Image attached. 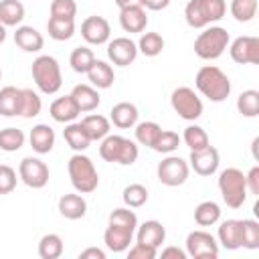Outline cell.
I'll return each mask as SVG.
<instances>
[{
    "mask_svg": "<svg viewBox=\"0 0 259 259\" xmlns=\"http://www.w3.org/2000/svg\"><path fill=\"white\" fill-rule=\"evenodd\" d=\"M194 85L204 97H208L214 103H221L231 95V79L225 71H221L214 65L200 67L194 77Z\"/></svg>",
    "mask_w": 259,
    "mask_h": 259,
    "instance_id": "6da1fadb",
    "label": "cell"
},
{
    "mask_svg": "<svg viewBox=\"0 0 259 259\" xmlns=\"http://www.w3.org/2000/svg\"><path fill=\"white\" fill-rule=\"evenodd\" d=\"M138 154H140V150H138V144L134 140L123 138V136H115V134H107L99 146V156L111 164L115 162L121 166H132L138 160Z\"/></svg>",
    "mask_w": 259,
    "mask_h": 259,
    "instance_id": "7a4b0ae2",
    "label": "cell"
},
{
    "mask_svg": "<svg viewBox=\"0 0 259 259\" xmlns=\"http://www.w3.org/2000/svg\"><path fill=\"white\" fill-rule=\"evenodd\" d=\"M225 12H227L225 0H190L184 6L186 24L192 28H206L210 22L221 20Z\"/></svg>",
    "mask_w": 259,
    "mask_h": 259,
    "instance_id": "3957f363",
    "label": "cell"
},
{
    "mask_svg": "<svg viewBox=\"0 0 259 259\" xmlns=\"http://www.w3.org/2000/svg\"><path fill=\"white\" fill-rule=\"evenodd\" d=\"M67 170H69L71 184H73V188L77 192L89 194V192H93L99 186V174H97L91 158H87L85 154H81V152L73 154L69 158Z\"/></svg>",
    "mask_w": 259,
    "mask_h": 259,
    "instance_id": "277c9868",
    "label": "cell"
},
{
    "mask_svg": "<svg viewBox=\"0 0 259 259\" xmlns=\"http://www.w3.org/2000/svg\"><path fill=\"white\" fill-rule=\"evenodd\" d=\"M32 79L36 83V87L47 93V95H53L61 89L63 85V75H61V67H59V61L51 55H38L34 61H32Z\"/></svg>",
    "mask_w": 259,
    "mask_h": 259,
    "instance_id": "5b68a950",
    "label": "cell"
},
{
    "mask_svg": "<svg viewBox=\"0 0 259 259\" xmlns=\"http://www.w3.org/2000/svg\"><path fill=\"white\" fill-rule=\"evenodd\" d=\"M229 42H231V36L227 32V28H223V26H208V28H204L196 36L194 53L202 61H214V59H219L227 51Z\"/></svg>",
    "mask_w": 259,
    "mask_h": 259,
    "instance_id": "8992f818",
    "label": "cell"
},
{
    "mask_svg": "<svg viewBox=\"0 0 259 259\" xmlns=\"http://www.w3.org/2000/svg\"><path fill=\"white\" fill-rule=\"evenodd\" d=\"M219 190L223 200L227 202V206L231 208H239L245 204L247 200V182H245V174L239 168H225L219 174Z\"/></svg>",
    "mask_w": 259,
    "mask_h": 259,
    "instance_id": "52a82bcc",
    "label": "cell"
},
{
    "mask_svg": "<svg viewBox=\"0 0 259 259\" xmlns=\"http://www.w3.org/2000/svg\"><path fill=\"white\" fill-rule=\"evenodd\" d=\"M172 109L186 121H194L202 115V101L190 87H176L170 95Z\"/></svg>",
    "mask_w": 259,
    "mask_h": 259,
    "instance_id": "ba28073f",
    "label": "cell"
},
{
    "mask_svg": "<svg viewBox=\"0 0 259 259\" xmlns=\"http://www.w3.org/2000/svg\"><path fill=\"white\" fill-rule=\"evenodd\" d=\"M190 166L180 156H166L158 164V180L164 186H182L188 180Z\"/></svg>",
    "mask_w": 259,
    "mask_h": 259,
    "instance_id": "9c48e42d",
    "label": "cell"
},
{
    "mask_svg": "<svg viewBox=\"0 0 259 259\" xmlns=\"http://www.w3.org/2000/svg\"><path fill=\"white\" fill-rule=\"evenodd\" d=\"M186 255L192 259H214L219 257V241L206 231H192L186 237Z\"/></svg>",
    "mask_w": 259,
    "mask_h": 259,
    "instance_id": "30bf717a",
    "label": "cell"
},
{
    "mask_svg": "<svg viewBox=\"0 0 259 259\" xmlns=\"http://www.w3.org/2000/svg\"><path fill=\"white\" fill-rule=\"evenodd\" d=\"M49 176H51L49 174V166L42 160H38V158L26 156L18 164V178L26 186H30V188H42V186H47Z\"/></svg>",
    "mask_w": 259,
    "mask_h": 259,
    "instance_id": "8fae6325",
    "label": "cell"
},
{
    "mask_svg": "<svg viewBox=\"0 0 259 259\" xmlns=\"http://www.w3.org/2000/svg\"><path fill=\"white\" fill-rule=\"evenodd\" d=\"M231 59L239 65H257L259 63V38L257 36H237L229 47Z\"/></svg>",
    "mask_w": 259,
    "mask_h": 259,
    "instance_id": "7c38bea8",
    "label": "cell"
},
{
    "mask_svg": "<svg viewBox=\"0 0 259 259\" xmlns=\"http://www.w3.org/2000/svg\"><path fill=\"white\" fill-rule=\"evenodd\" d=\"M107 57L117 67H127L138 57V45L127 36H117L107 45Z\"/></svg>",
    "mask_w": 259,
    "mask_h": 259,
    "instance_id": "4fadbf2b",
    "label": "cell"
},
{
    "mask_svg": "<svg viewBox=\"0 0 259 259\" xmlns=\"http://www.w3.org/2000/svg\"><path fill=\"white\" fill-rule=\"evenodd\" d=\"M81 36L89 42V45H105L111 36V26L103 16H87L81 22Z\"/></svg>",
    "mask_w": 259,
    "mask_h": 259,
    "instance_id": "5bb4252c",
    "label": "cell"
},
{
    "mask_svg": "<svg viewBox=\"0 0 259 259\" xmlns=\"http://www.w3.org/2000/svg\"><path fill=\"white\" fill-rule=\"evenodd\" d=\"M219 150L212 148V146H206L202 150H196V152H190V158H188V166L198 174V176H212L219 168Z\"/></svg>",
    "mask_w": 259,
    "mask_h": 259,
    "instance_id": "9a60e30c",
    "label": "cell"
},
{
    "mask_svg": "<svg viewBox=\"0 0 259 259\" xmlns=\"http://www.w3.org/2000/svg\"><path fill=\"white\" fill-rule=\"evenodd\" d=\"M134 229L130 227H123V225H115V223H109L105 233H103V243L109 251L113 253H121L125 249H130V243L134 239Z\"/></svg>",
    "mask_w": 259,
    "mask_h": 259,
    "instance_id": "2e32d148",
    "label": "cell"
},
{
    "mask_svg": "<svg viewBox=\"0 0 259 259\" xmlns=\"http://www.w3.org/2000/svg\"><path fill=\"white\" fill-rule=\"evenodd\" d=\"M119 24L125 32H144L148 26V14L144 6H127L119 10Z\"/></svg>",
    "mask_w": 259,
    "mask_h": 259,
    "instance_id": "e0dca14e",
    "label": "cell"
},
{
    "mask_svg": "<svg viewBox=\"0 0 259 259\" xmlns=\"http://www.w3.org/2000/svg\"><path fill=\"white\" fill-rule=\"evenodd\" d=\"M49 111H51V117L55 121H59V123H71L81 113L79 107H77V103H75V99L71 97V93L69 95H63V97H57L51 103Z\"/></svg>",
    "mask_w": 259,
    "mask_h": 259,
    "instance_id": "ac0fdd59",
    "label": "cell"
},
{
    "mask_svg": "<svg viewBox=\"0 0 259 259\" xmlns=\"http://www.w3.org/2000/svg\"><path fill=\"white\" fill-rule=\"evenodd\" d=\"M166 239V229L160 221H146L142 225H138L136 229V241L138 243H144V245H150V247H160Z\"/></svg>",
    "mask_w": 259,
    "mask_h": 259,
    "instance_id": "d6986e66",
    "label": "cell"
},
{
    "mask_svg": "<svg viewBox=\"0 0 259 259\" xmlns=\"http://www.w3.org/2000/svg\"><path fill=\"white\" fill-rule=\"evenodd\" d=\"M138 107L134 105V103H130V101H119V103H115L113 107H111V111H109V119H111V123L115 125V127H119V130H130V127H134L136 123H138Z\"/></svg>",
    "mask_w": 259,
    "mask_h": 259,
    "instance_id": "ffe728a7",
    "label": "cell"
},
{
    "mask_svg": "<svg viewBox=\"0 0 259 259\" xmlns=\"http://www.w3.org/2000/svg\"><path fill=\"white\" fill-rule=\"evenodd\" d=\"M14 42L18 49H22L24 53H38L45 47V38L42 34L34 28V26H16L14 32Z\"/></svg>",
    "mask_w": 259,
    "mask_h": 259,
    "instance_id": "44dd1931",
    "label": "cell"
},
{
    "mask_svg": "<svg viewBox=\"0 0 259 259\" xmlns=\"http://www.w3.org/2000/svg\"><path fill=\"white\" fill-rule=\"evenodd\" d=\"M28 142L36 154H49L55 146V130L47 123H36L28 134Z\"/></svg>",
    "mask_w": 259,
    "mask_h": 259,
    "instance_id": "7402d4cb",
    "label": "cell"
},
{
    "mask_svg": "<svg viewBox=\"0 0 259 259\" xmlns=\"http://www.w3.org/2000/svg\"><path fill=\"white\" fill-rule=\"evenodd\" d=\"M59 212H61V217H65L69 221H79L87 212V200L75 192L63 194L59 198Z\"/></svg>",
    "mask_w": 259,
    "mask_h": 259,
    "instance_id": "603a6c76",
    "label": "cell"
},
{
    "mask_svg": "<svg viewBox=\"0 0 259 259\" xmlns=\"http://www.w3.org/2000/svg\"><path fill=\"white\" fill-rule=\"evenodd\" d=\"M217 239H219V245L229 251L239 249L241 247V221H237V219L223 221L217 231Z\"/></svg>",
    "mask_w": 259,
    "mask_h": 259,
    "instance_id": "cb8c5ba5",
    "label": "cell"
},
{
    "mask_svg": "<svg viewBox=\"0 0 259 259\" xmlns=\"http://www.w3.org/2000/svg\"><path fill=\"white\" fill-rule=\"evenodd\" d=\"M87 77H89V83L95 89H109L113 85V81H115L113 67L107 61H99V59H95V63L87 71Z\"/></svg>",
    "mask_w": 259,
    "mask_h": 259,
    "instance_id": "d4e9b609",
    "label": "cell"
},
{
    "mask_svg": "<svg viewBox=\"0 0 259 259\" xmlns=\"http://www.w3.org/2000/svg\"><path fill=\"white\" fill-rule=\"evenodd\" d=\"M71 97L75 99L79 111H93V109L99 107V101H101L99 91L93 85H85V83L75 85L73 91H71Z\"/></svg>",
    "mask_w": 259,
    "mask_h": 259,
    "instance_id": "484cf974",
    "label": "cell"
},
{
    "mask_svg": "<svg viewBox=\"0 0 259 259\" xmlns=\"http://www.w3.org/2000/svg\"><path fill=\"white\" fill-rule=\"evenodd\" d=\"M63 138H65V142L69 144V148H73L75 152H83V150H87L89 148V144H91V138L87 136V132H85V127L81 125V121H71V123H67L65 125V130H63Z\"/></svg>",
    "mask_w": 259,
    "mask_h": 259,
    "instance_id": "4316f807",
    "label": "cell"
},
{
    "mask_svg": "<svg viewBox=\"0 0 259 259\" xmlns=\"http://www.w3.org/2000/svg\"><path fill=\"white\" fill-rule=\"evenodd\" d=\"M24 18V4L20 0H0V22L4 26H18Z\"/></svg>",
    "mask_w": 259,
    "mask_h": 259,
    "instance_id": "83f0119b",
    "label": "cell"
},
{
    "mask_svg": "<svg viewBox=\"0 0 259 259\" xmlns=\"http://www.w3.org/2000/svg\"><path fill=\"white\" fill-rule=\"evenodd\" d=\"M81 125L85 127L87 136L91 138V142L95 140H103L107 134H109V119L105 115H99V113H91V115H85L81 119Z\"/></svg>",
    "mask_w": 259,
    "mask_h": 259,
    "instance_id": "f1b7e54d",
    "label": "cell"
},
{
    "mask_svg": "<svg viewBox=\"0 0 259 259\" xmlns=\"http://www.w3.org/2000/svg\"><path fill=\"white\" fill-rule=\"evenodd\" d=\"M47 30H49V36L53 40H69L75 34V18H55V16H49Z\"/></svg>",
    "mask_w": 259,
    "mask_h": 259,
    "instance_id": "f546056e",
    "label": "cell"
},
{
    "mask_svg": "<svg viewBox=\"0 0 259 259\" xmlns=\"http://www.w3.org/2000/svg\"><path fill=\"white\" fill-rule=\"evenodd\" d=\"M219 219H221V206L214 200H202L200 204H196L194 223L198 227H210V225L219 223Z\"/></svg>",
    "mask_w": 259,
    "mask_h": 259,
    "instance_id": "4dcf8cb0",
    "label": "cell"
},
{
    "mask_svg": "<svg viewBox=\"0 0 259 259\" xmlns=\"http://www.w3.org/2000/svg\"><path fill=\"white\" fill-rule=\"evenodd\" d=\"M20 109V89L6 85L0 89V115L4 117H12L18 115Z\"/></svg>",
    "mask_w": 259,
    "mask_h": 259,
    "instance_id": "1f68e13d",
    "label": "cell"
},
{
    "mask_svg": "<svg viewBox=\"0 0 259 259\" xmlns=\"http://www.w3.org/2000/svg\"><path fill=\"white\" fill-rule=\"evenodd\" d=\"M63 255V239L57 233H47L38 241V257L40 259H59Z\"/></svg>",
    "mask_w": 259,
    "mask_h": 259,
    "instance_id": "d6a6232c",
    "label": "cell"
},
{
    "mask_svg": "<svg viewBox=\"0 0 259 259\" xmlns=\"http://www.w3.org/2000/svg\"><path fill=\"white\" fill-rule=\"evenodd\" d=\"M42 109V101L38 97L36 91L32 89H20V109H18V115L22 117H36Z\"/></svg>",
    "mask_w": 259,
    "mask_h": 259,
    "instance_id": "836d02e7",
    "label": "cell"
},
{
    "mask_svg": "<svg viewBox=\"0 0 259 259\" xmlns=\"http://www.w3.org/2000/svg\"><path fill=\"white\" fill-rule=\"evenodd\" d=\"M93 63H95V55L89 47H77L69 55V65L75 73H87Z\"/></svg>",
    "mask_w": 259,
    "mask_h": 259,
    "instance_id": "e575fe53",
    "label": "cell"
},
{
    "mask_svg": "<svg viewBox=\"0 0 259 259\" xmlns=\"http://www.w3.org/2000/svg\"><path fill=\"white\" fill-rule=\"evenodd\" d=\"M237 109L245 117H257L259 115V91L247 89L237 97Z\"/></svg>",
    "mask_w": 259,
    "mask_h": 259,
    "instance_id": "d590c367",
    "label": "cell"
},
{
    "mask_svg": "<svg viewBox=\"0 0 259 259\" xmlns=\"http://www.w3.org/2000/svg\"><path fill=\"white\" fill-rule=\"evenodd\" d=\"M182 140H184V144H186V146L190 148V152H196V150H202V148L210 146V142H208V136H206V132H204V130H202L200 125H196V123H192V125L184 127Z\"/></svg>",
    "mask_w": 259,
    "mask_h": 259,
    "instance_id": "8d00e7d4",
    "label": "cell"
},
{
    "mask_svg": "<svg viewBox=\"0 0 259 259\" xmlns=\"http://www.w3.org/2000/svg\"><path fill=\"white\" fill-rule=\"evenodd\" d=\"M164 49V38L158 32H144L138 40V51L146 57H158Z\"/></svg>",
    "mask_w": 259,
    "mask_h": 259,
    "instance_id": "74e56055",
    "label": "cell"
},
{
    "mask_svg": "<svg viewBox=\"0 0 259 259\" xmlns=\"http://www.w3.org/2000/svg\"><path fill=\"white\" fill-rule=\"evenodd\" d=\"M229 10L237 22H249L257 14V0H231Z\"/></svg>",
    "mask_w": 259,
    "mask_h": 259,
    "instance_id": "f35d334b",
    "label": "cell"
},
{
    "mask_svg": "<svg viewBox=\"0 0 259 259\" xmlns=\"http://www.w3.org/2000/svg\"><path fill=\"white\" fill-rule=\"evenodd\" d=\"M24 146V134L18 127H4L0 130V150L2 152H16Z\"/></svg>",
    "mask_w": 259,
    "mask_h": 259,
    "instance_id": "ab89813d",
    "label": "cell"
},
{
    "mask_svg": "<svg viewBox=\"0 0 259 259\" xmlns=\"http://www.w3.org/2000/svg\"><path fill=\"white\" fill-rule=\"evenodd\" d=\"M121 198L125 202V206L130 208H140L148 202V188L144 184H130L123 188Z\"/></svg>",
    "mask_w": 259,
    "mask_h": 259,
    "instance_id": "60d3db41",
    "label": "cell"
},
{
    "mask_svg": "<svg viewBox=\"0 0 259 259\" xmlns=\"http://www.w3.org/2000/svg\"><path fill=\"white\" fill-rule=\"evenodd\" d=\"M241 247L259 249V223L253 219L241 221Z\"/></svg>",
    "mask_w": 259,
    "mask_h": 259,
    "instance_id": "b9f144b4",
    "label": "cell"
},
{
    "mask_svg": "<svg viewBox=\"0 0 259 259\" xmlns=\"http://www.w3.org/2000/svg\"><path fill=\"white\" fill-rule=\"evenodd\" d=\"M162 132V127L156 123V121H142V123H136V142L146 146V148H152L158 134Z\"/></svg>",
    "mask_w": 259,
    "mask_h": 259,
    "instance_id": "7bdbcfd3",
    "label": "cell"
},
{
    "mask_svg": "<svg viewBox=\"0 0 259 259\" xmlns=\"http://www.w3.org/2000/svg\"><path fill=\"white\" fill-rule=\"evenodd\" d=\"M180 146V136L172 130H162L152 146V150L160 152V154H172L176 148Z\"/></svg>",
    "mask_w": 259,
    "mask_h": 259,
    "instance_id": "ee69618b",
    "label": "cell"
},
{
    "mask_svg": "<svg viewBox=\"0 0 259 259\" xmlns=\"http://www.w3.org/2000/svg\"><path fill=\"white\" fill-rule=\"evenodd\" d=\"M109 223H115V225H123V227H130V229H138V217H136V212L134 210H130V206L127 208H113L111 212H109Z\"/></svg>",
    "mask_w": 259,
    "mask_h": 259,
    "instance_id": "f6af8a7d",
    "label": "cell"
},
{
    "mask_svg": "<svg viewBox=\"0 0 259 259\" xmlns=\"http://www.w3.org/2000/svg\"><path fill=\"white\" fill-rule=\"evenodd\" d=\"M77 2L75 0H53L51 2V16L55 18H75Z\"/></svg>",
    "mask_w": 259,
    "mask_h": 259,
    "instance_id": "bcb514c9",
    "label": "cell"
},
{
    "mask_svg": "<svg viewBox=\"0 0 259 259\" xmlns=\"http://www.w3.org/2000/svg\"><path fill=\"white\" fill-rule=\"evenodd\" d=\"M16 188V170L8 164H0V194H10Z\"/></svg>",
    "mask_w": 259,
    "mask_h": 259,
    "instance_id": "7dc6e473",
    "label": "cell"
},
{
    "mask_svg": "<svg viewBox=\"0 0 259 259\" xmlns=\"http://www.w3.org/2000/svg\"><path fill=\"white\" fill-rule=\"evenodd\" d=\"M158 255V249L156 247H150V245H144V243H138L127 251V259H154Z\"/></svg>",
    "mask_w": 259,
    "mask_h": 259,
    "instance_id": "c3c4849f",
    "label": "cell"
},
{
    "mask_svg": "<svg viewBox=\"0 0 259 259\" xmlns=\"http://www.w3.org/2000/svg\"><path fill=\"white\" fill-rule=\"evenodd\" d=\"M245 182H247V190L251 194H259V166H253L245 174Z\"/></svg>",
    "mask_w": 259,
    "mask_h": 259,
    "instance_id": "681fc988",
    "label": "cell"
},
{
    "mask_svg": "<svg viewBox=\"0 0 259 259\" xmlns=\"http://www.w3.org/2000/svg\"><path fill=\"white\" fill-rule=\"evenodd\" d=\"M79 259H105V251L97 249V247H89L79 253Z\"/></svg>",
    "mask_w": 259,
    "mask_h": 259,
    "instance_id": "f907efd6",
    "label": "cell"
},
{
    "mask_svg": "<svg viewBox=\"0 0 259 259\" xmlns=\"http://www.w3.org/2000/svg\"><path fill=\"white\" fill-rule=\"evenodd\" d=\"M170 4V0H142V6L148 10H164Z\"/></svg>",
    "mask_w": 259,
    "mask_h": 259,
    "instance_id": "816d5d0a",
    "label": "cell"
},
{
    "mask_svg": "<svg viewBox=\"0 0 259 259\" xmlns=\"http://www.w3.org/2000/svg\"><path fill=\"white\" fill-rule=\"evenodd\" d=\"M162 257H164V259H166V257L186 259V251H182V249H178V247H166V249H162Z\"/></svg>",
    "mask_w": 259,
    "mask_h": 259,
    "instance_id": "f5cc1de1",
    "label": "cell"
},
{
    "mask_svg": "<svg viewBox=\"0 0 259 259\" xmlns=\"http://www.w3.org/2000/svg\"><path fill=\"white\" fill-rule=\"evenodd\" d=\"M117 4V8H127V6H142V0H113Z\"/></svg>",
    "mask_w": 259,
    "mask_h": 259,
    "instance_id": "db71d44e",
    "label": "cell"
},
{
    "mask_svg": "<svg viewBox=\"0 0 259 259\" xmlns=\"http://www.w3.org/2000/svg\"><path fill=\"white\" fill-rule=\"evenodd\" d=\"M4 40H6V26L0 22V45H2Z\"/></svg>",
    "mask_w": 259,
    "mask_h": 259,
    "instance_id": "11a10c76",
    "label": "cell"
},
{
    "mask_svg": "<svg viewBox=\"0 0 259 259\" xmlns=\"http://www.w3.org/2000/svg\"><path fill=\"white\" fill-rule=\"evenodd\" d=\"M0 81H2V69H0Z\"/></svg>",
    "mask_w": 259,
    "mask_h": 259,
    "instance_id": "9f6ffc18",
    "label": "cell"
}]
</instances>
